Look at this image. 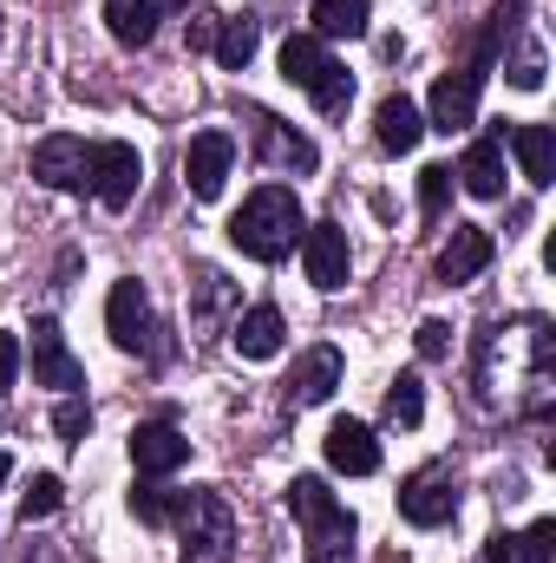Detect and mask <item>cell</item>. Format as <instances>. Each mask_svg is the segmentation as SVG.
<instances>
[{
    "label": "cell",
    "instance_id": "obj_1",
    "mask_svg": "<svg viewBox=\"0 0 556 563\" xmlns=\"http://www.w3.org/2000/svg\"><path fill=\"white\" fill-rule=\"evenodd\" d=\"M471 387H478L485 407L537 420L551 407V321L544 314L485 321L478 354H471Z\"/></svg>",
    "mask_w": 556,
    "mask_h": 563
},
{
    "label": "cell",
    "instance_id": "obj_2",
    "mask_svg": "<svg viewBox=\"0 0 556 563\" xmlns=\"http://www.w3.org/2000/svg\"><path fill=\"white\" fill-rule=\"evenodd\" d=\"M301 230H308V223H301V197H294L288 184H263V190H249L243 210L230 217V243H236L249 263H281V256L294 250Z\"/></svg>",
    "mask_w": 556,
    "mask_h": 563
},
{
    "label": "cell",
    "instance_id": "obj_3",
    "mask_svg": "<svg viewBox=\"0 0 556 563\" xmlns=\"http://www.w3.org/2000/svg\"><path fill=\"white\" fill-rule=\"evenodd\" d=\"M288 511H294L301 531H308V563H354V511H347L314 472H301V478L288 485Z\"/></svg>",
    "mask_w": 556,
    "mask_h": 563
},
{
    "label": "cell",
    "instance_id": "obj_4",
    "mask_svg": "<svg viewBox=\"0 0 556 563\" xmlns=\"http://www.w3.org/2000/svg\"><path fill=\"white\" fill-rule=\"evenodd\" d=\"M281 79L301 86L314 99V112H327V119H341L354 106V73L334 66L327 59V40H314V33H288L281 40Z\"/></svg>",
    "mask_w": 556,
    "mask_h": 563
},
{
    "label": "cell",
    "instance_id": "obj_5",
    "mask_svg": "<svg viewBox=\"0 0 556 563\" xmlns=\"http://www.w3.org/2000/svg\"><path fill=\"white\" fill-rule=\"evenodd\" d=\"M177 558L184 563H230L236 558V511L223 492H177Z\"/></svg>",
    "mask_w": 556,
    "mask_h": 563
},
{
    "label": "cell",
    "instance_id": "obj_6",
    "mask_svg": "<svg viewBox=\"0 0 556 563\" xmlns=\"http://www.w3.org/2000/svg\"><path fill=\"white\" fill-rule=\"evenodd\" d=\"M138 177H144L138 144H125V139L92 144V170H86V184H92V197H99L105 210H125V203L138 197Z\"/></svg>",
    "mask_w": 556,
    "mask_h": 563
},
{
    "label": "cell",
    "instance_id": "obj_7",
    "mask_svg": "<svg viewBox=\"0 0 556 563\" xmlns=\"http://www.w3.org/2000/svg\"><path fill=\"white\" fill-rule=\"evenodd\" d=\"M230 164H236V139L230 132H197L190 151H184V184L197 203H216L223 184H230Z\"/></svg>",
    "mask_w": 556,
    "mask_h": 563
},
{
    "label": "cell",
    "instance_id": "obj_8",
    "mask_svg": "<svg viewBox=\"0 0 556 563\" xmlns=\"http://www.w3.org/2000/svg\"><path fill=\"white\" fill-rule=\"evenodd\" d=\"M452 511H458V492H452V472H445V465H419L413 478L400 485V518L419 525V531L445 525Z\"/></svg>",
    "mask_w": 556,
    "mask_h": 563
},
{
    "label": "cell",
    "instance_id": "obj_9",
    "mask_svg": "<svg viewBox=\"0 0 556 563\" xmlns=\"http://www.w3.org/2000/svg\"><path fill=\"white\" fill-rule=\"evenodd\" d=\"M105 328L125 354H151L157 347V321H151V301H144L138 282H112V301H105Z\"/></svg>",
    "mask_w": 556,
    "mask_h": 563
},
{
    "label": "cell",
    "instance_id": "obj_10",
    "mask_svg": "<svg viewBox=\"0 0 556 563\" xmlns=\"http://www.w3.org/2000/svg\"><path fill=\"white\" fill-rule=\"evenodd\" d=\"M301 263H308V282L314 288H347V269H354V250H347V230L341 223H314L301 230Z\"/></svg>",
    "mask_w": 556,
    "mask_h": 563
},
{
    "label": "cell",
    "instance_id": "obj_11",
    "mask_svg": "<svg viewBox=\"0 0 556 563\" xmlns=\"http://www.w3.org/2000/svg\"><path fill=\"white\" fill-rule=\"evenodd\" d=\"M86 170H92V144H86V139L53 132V139L33 144V177H40L46 190H79V184H86Z\"/></svg>",
    "mask_w": 556,
    "mask_h": 563
},
{
    "label": "cell",
    "instance_id": "obj_12",
    "mask_svg": "<svg viewBox=\"0 0 556 563\" xmlns=\"http://www.w3.org/2000/svg\"><path fill=\"white\" fill-rule=\"evenodd\" d=\"M33 387H59V394L86 387V367L66 354V334H59V321H53V314H40V321H33Z\"/></svg>",
    "mask_w": 556,
    "mask_h": 563
},
{
    "label": "cell",
    "instance_id": "obj_13",
    "mask_svg": "<svg viewBox=\"0 0 556 563\" xmlns=\"http://www.w3.org/2000/svg\"><path fill=\"white\" fill-rule=\"evenodd\" d=\"M491 256H498V243H491V230H478V223H452V236H445V250H438V282H471L491 269Z\"/></svg>",
    "mask_w": 556,
    "mask_h": 563
},
{
    "label": "cell",
    "instance_id": "obj_14",
    "mask_svg": "<svg viewBox=\"0 0 556 563\" xmlns=\"http://www.w3.org/2000/svg\"><path fill=\"white\" fill-rule=\"evenodd\" d=\"M184 459H190V439H184V432H177L170 420H144V426H132V465H138L144 478H170Z\"/></svg>",
    "mask_w": 556,
    "mask_h": 563
},
{
    "label": "cell",
    "instance_id": "obj_15",
    "mask_svg": "<svg viewBox=\"0 0 556 563\" xmlns=\"http://www.w3.org/2000/svg\"><path fill=\"white\" fill-rule=\"evenodd\" d=\"M478 73L471 66H458V73H438V86H432V132H465L471 119H478Z\"/></svg>",
    "mask_w": 556,
    "mask_h": 563
},
{
    "label": "cell",
    "instance_id": "obj_16",
    "mask_svg": "<svg viewBox=\"0 0 556 563\" xmlns=\"http://www.w3.org/2000/svg\"><path fill=\"white\" fill-rule=\"evenodd\" d=\"M321 452H327V465L347 472V478H374V472H380V439L360 420H334L327 439H321Z\"/></svg>",
    "mask_w": 556,
    "mask_h": 563
},
{
    "label": "cell",
    "instance_id": "obj_17",
    "mask_svg": "<svg viewBox=\"0 0 556 563\" xmlns=\"http://www.w3.org/2000/svg\"><path fill=\"white\" fill-rule=\"evenodd\" d=\"M341 387V347H308L288 374V407H321Z\"/></svg>",
    "mask_w": 556,
    "mask_h": 563
},
{
    "label": "cell",
    "instance_id": "obj_18",
    "mask_svg": "<svg viewBox=\"0 0 556 563\" xmlns=\"http://www.w3.org/2000/svg\"><path fill=\"white\" fill-rule=\"evenodd\" d=\"M249 125H256V144H263V157H269V164H281V170H314V164H321L314 139L288 132L276 112H249Z\"/></svg>",
    "mask_w": 556,
    "mask_h": 563
},
{
    "label": "cell",
    "instance_id": "obj_19",
    "mask_svg": "<svg viewBox=\"0 0 556 563\" xmlns=\"http://www.w3.org/2000/svg\"><path fill=\"white\" fill-rule=\"evenodd\" d=\"M281 334H288V321H281V308H269V301H263V308H243L236 328H230V341H236L243 361H276Z\"/></svg>",
    "mask_w": 556,
    "mask_h": 563
},
{
    "label": "cell",
    "instance_id": "obj_20",
    "mask_svg": "<svg viewBox=\"0 0 556 563\" xmlns=\"http://www.w3.org/2000/svg\"><path fill=\"white\" fill-rule=\"evenodd\" d=\"M458 184H465L478 203L504 197V132H491V139H478L471 151H465V164H458Z\"/></svg>",
    "mask_w": 556,
    "mask_h": 563
},
{
    "label": "cell",
    "instance_id": "obj_21",
    "mask_svg": "<svg viewBox=\"0 0 556 563\" xmlns=\"http://www.w3.org/2000/svg\"><path fill=\"white\" fill-rule=\"evenodd\" d=\"M374 139H380V151H393V157H407V151L425 139V119H419V106L407 99V92H387V99H380V112H374Z\"/></svg>",
    "mask_w": 556,
    "mask_h": 563
},
{
    "label": "cell",
    "instance_id": "obj_22",
    "mask_svg": "<svg viewBox=\"0 0 556 563\" xmlns=\"http://www.w3.org/2000/svg\"><path fill=\"white\" fill-rule=\"evenodd\" d=\"M498 132H504V125H498ZM504 139H511V151H518L524 177H531L537 190H551V184H556V132H551V125H511Z\"/></svg>",
    "mask_w": 556,
    "mask_h": 563
},
{
    "label": "cell",
    "instance_id": "obj_23",
    "mask_svg": "<svg viewBox=\"0 0 556 563\" xmlns=\"http://www.w3.org/2000/svg\"><path fill=\"white\" fill-rule=\"evenodd\" d=\"M551 551H556V525H551V518H537V525H531V531H518V538H504V531H498L485 558H491V563H551Z\"/></svg>",
    "mask_w": 556,
    "mask_h": 563
},
{
    "label": "cell",
    "instance_id": "obj_24",
    "mask_svg": "<svg viewBox=\"0 0 556 563\" xmlns=\"http://www.w3.org/2000/svg\"><path fill=\"white\" fill-rule=\"evenodd\" d=\"M256 40H263V26H256V13H230V20H216V59L230 66V73H243L249 59H256Z\"/></svg>",
    "mask_w": 556,
    "mask_h": 563
},
{
    "label": "cell",
    "instance_id": "obj_25",
    "mask_svg": "<svg viewBox=\"0 0 556 563\" xmlns=\"http://www.w3.org/2000/svg\"><path fill=\"white\" fill-rule=\"evenodd\" d=\"M105 26L119 46H151L157 40V7L151 0H105Z\"/></svg>",
    "mask_w": 556,
    "mask_h": 563
},
{
    "label": "cell",
    "instance_id": "obj_26",
    "mask_svg": "<svg viewBox=\"0 0 556 563\" xmlns=\"http://www.w3.org/2000/svg\"><path fill=\"white\" fill-rule=\"evenodd\" d=\"M197 308H190V321H197V334H216V321H223V308H236V288L223 269H197Z\"/></svg>",
    "mask_w": 556,
    "mask_h": 563
},
{
    "label": "cell",
    "instance_id": "obj_27",
    "mask_svg": "<svg viewBox=\"0 0 556 563\" xmlns=\"http://www.w3.org/2000/svg\"><path fill=\"white\" fill-rule=\"evenodd\" d=\"M367 0H314V40H360Z\"/></svg>",
    "mask_w": 556,
    "mask_h": 563
},
{
    "label": "cell",
    "instance_id": "obj_28",
    "mask_svg": "<svg viewBox=\"0 0 556 563\" xmlns=\"http://www.w3.org/2000/svg\"><path fill=\"white\" fill-rule=\"evenodd\" d=\"M66 505V485L53 478V472H33V485H26V498H20V525H40V518H53Z\"/></svg>",
    "mask_w": 556,
    "mask_h": 563
},
{
    "label": "cell",
    "instance_id": "obj_29",
    "mask_svg": "<svg viewBox=\"0 0 556 563\" xmlns=\"http://www.w3.org/2000/svg\"><path fill=\"white\" fill-rule=\"evenodd\" d=\"M387 420L393 426H419L425 420V387H419V374H400V380L387 387Z\"/></svg>",
    "mask_w": 556,
    "mask_h": 563
},
{
    "label": "cell",
    "instance_id": "obj_30",
    "mask_svg": "<svg viewBox=\"0 0 556 563\" xmlns=\"http://www.w3.org/2000/svg\"><path fill=\"white\" fill-rule=\"evenodd\" d=\"M132 511H138V525H170V511H177V492H164L157 478L132 492Z\"/></svg>",
    "mask_w": 556,
    "mask_h": 563
},
{
    "label": "cell",
    "instance_id": "obj_31",
    "mask_svg": "<svg viewBox=\"0 0 556 563\" xmlns=\"http://www.w3.org/2000/svg\"><path fill=\"white\" fill-rule=\"evenodd\" d=\"M445 197H452V170H445V164H425V170H419V210L438 217Z\"/></svg>",
    "mask_w": 556,
    "mask_h": 563
},
{
    "label": "cell",
    "instance_id": "obj_32",
    "mask_svg": "<svg viewBox=\"0 0 556 563\" xmlns=\"http://www.w3.org/2000/svg\"><path fill=\"white\" fill-rule=\"evenodd\" d=\"M53 432H59L66 445H79V439L92 432V407H86L79 394H73V400H59V413H53Z\"/></svg>",
    "mask_w": 556,
    "mask_h": 563
},
{
    "label": "cell",
    "instance_id": "obj_33",
    "mask_svg": "<svg viewBox=\"0 0 556 563\" xmlns=\"http://www.w3.org/2000/svg\"><path fill=\"white\" fill-rule=\"evenodd\" d=\"M413 347H419V361H445V354H452V328H445V321H419Z\"/></svg>",
    "mask_w": 556,
    "mask_h": 563
},
{
    "label": "cell",
    "instance_id": "obj_34",
    "mask_svg": "<svg viewBox=\"0 0 556 563\" xmlns=\"http://www.w3.org/2000/svg\"><path fill=\"white\" fill-rule=\"evenodd\" d=\"M511 86H524V92H537V86H544V53H537V46H524V59L511 66Z\"/></svg>",
    "mask_w": 556,
    "mask_h": 563
},
{
    "label": "cell",
    "instance_id": "obj_35",
    "mask_svg": "<svg viewBox=\"0 0 556 563\" xmlns=\"http://www.w3.org/2000/svg\"><path fill=\"white\" fill-rule=\"evenodd\" d=\"M184 40H190V53H210V46H216V20H210V13H203V20H190V33H184Z\"/></svg>",
    "mask_w": 556,
    "mask_h": 563
},
{
    "label": "cell",
    "instance_id": "obj_36",
    "mask_svg": "<svg viewBox=\"0 0 556 563\" xmlns=\"http://www.w3.org/2000/svg\"><path fill=\"white\" fill-rule=\"evenodd\" d=\"M13 374H20V341L0 334V387H13Z\"/></svg>",
    "mask_w": 556,
    "mask_h": 563
},
{
    "label": "cell",
    "instance_id": "obj_37",
    "mask_svg": "<svg viewBox=\"0 0 556 563\" xmlns=\"http://www.w3.org/2000/svg\"><path fill=\"white\" fill-rule=\"evenodd\" d=\"M151 7H157V13H170V7H190V0H151Z\"/></svg>",
    "mask_w": 556,
    "mask_h": 563
},
{
    "label": "cell",
    "instance_id": "obj_38",
    "mask_svg": "<svg viewBox=\"0 0 556 563\" xmlns=\"http://www.w3.org/2000/svg\"><path fill=\"white\" fill-rule=\"evenodd\" d=\"M7 478H13V459H7V452H0V485H7Z\"/></svg>",
    "mask_w": 556,
    "mask_h": 563
},
{
    "label": "cell",
    "instance_id": "obj_39",
    "mask_svg": "<svg viewBox=\"0 0 556 563\" xmlns=\"http://www.w3.org/2000/svg\"><path fill=\"white\" fill-rule=\"evenodd\" d=\"M380 563H407V551H387V558H380Z\"/></svg>",
    "mask_w": 556,
    "mask_h": 563
}]
</instances>
